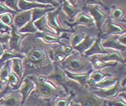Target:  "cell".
<instances>
[{"label":"cell","mask_w":126,"mask_h":106,"mask_svg":"<svg viewBox=\"0 0 126 106\" xmlns=\"http://www.w3.org/2000/svg\"><path fill=\"white\" fill-rule=\"evenodd\" d=\"M51 45L34 44L25 52L23 60L24 66L23 77L27 75H48L54 68V63L51 60L49 50Z\"/></svg>","instance_id":"cell-1"},{"label":"cell","mask_w":126,"mask_h":106,"mask_svg":"<svg viewBox=\"0 0 126 106\" xmlns=\"http://www.w3.org/2000/svg\"><path fill=\"white\" fill-rule=\"evenodd\" d=\"M34 79L36 84L34 93L42 99L53 102L58 97L66 96L71 94L64 87L47 79L46 75H34Z\"/></svg>","instance_id":"cell-2"},{"label":"cell","mask_w":126,"mask_h":106,"mask_svg":"<svg viewBox=\"0 0 126 106\" xmlns=\"http://www.w3.org/2000/svg\"><path fill=\"white\" fill-rule=\"evenodd\" d=\"M59 65L64 70L73 73H86L93 70L88 58H86L76 50H74L64 61Z\"/></svg>","instance_id":"cell-3"},{"label":"cell","mask_w":126,"mask_h":106,"mask_svg":"<svg viewBox=\"0 0 126 106\" xmlns=\"http://www.w3.org/2000/svg\"><path fill=\"white\" fill-rule=\"evenodd\" d=\"M74 94V100L80 106H107V99L96 95L89 87H80Z\"/></svg>","instance_id":"cell-4"},{"label":"cell","mask_w":126,"mask_h":106,"mask_svg":"<svg viewBox=\"0 0 126 106\" xmlns=\"http://www.w3.org/2000/svg\"><path fill=\"white\" fill-rule=\"evenodd\" d=\"M47 77L55 84L64 87L69 93H74L77 90L81 87L77 82L72 81L67 76L65 70L61 68L59 64H54L53 70L47 75Z\"/></svg>","instance_id":"cell-5"},{"label":"cell","mask_w":126,"mask_h":106,"mask_svg":"<svg viewBox=\"0 0 126 106\" xmlns=\"http://www.w3.org/2000/svg\"><path fill=\"white\" fill-rule=\"evenodd\" d=\"M83 11L88 13L92 17L94 22V26L98 29V36H101L102 28L108 19L106 12L99 5H88L84 6Z\"/></svg>","instance_id":"cell-6"},{"label":"cell","mask_w":126,"mask_h":106,"mask_svg":"<svg viewBox=\"0 0 126 106\" xmlns=\"http://www.w3.org/2000/svg\"><path fill=\"white\" fill-rule=\"evenodd\" d=\"M61 11L60 7L58 8H56L55 10L50 11L47 13V23L48 24V25L52 28L53 30H55L56 35L58 36H61L63 33L65 32H69L71 33L73 32L74 30H72L69 28L68 27H64L60 24V21L59 19V14Z\"/></svg>","instance_id":"cell-7"},{"label":"cell","mask_w":126,"mask_h":106,"mask_svg":"<svg viewBox=\"0 0 126 106\" xmlns=\"http://www.w3.org/2000/svg\"><path fill=\"white\" fill-rule=\"evenodd\" d=\"M36 88V84L34 79V75H27L23 78L20 84L17 89L22 97V105L30 96Z\"/></svg>","instance_id":"cell-8"},{"label":"cell","mask_w":126,"mask_h":106,"mask_svg":"<svg viewBox=\"0 0 126 106\" xmlns=\"http://www.w3.org/2000/svg\"><path fill=\"white\" fill-rule=\"evenodd\" d=\"M29 35L19 33L17 29L14 26V25H12L11 32L8 43V49L15 52H20L22 50L23 42Z\"/></svg>","instance_id":"cell-9"},{"label":"cell","mask_w":126,"mask_h":106,"mask_svg":"<svg viewBox=\"0 0 126 106\" xmlns=\"http://www.w3.org/2000/svg\"><path fill=\"white\" fill-rule=\"evenodd\" d=\"M126 33L125 25L119 24V22L108 18L102 28L101 38L106 36L119 35Z\"/></svg>","instance_id":"cell-10"},{"label":"cell","mask_w":126,"mask_h":106,"mask_svg":"<svg viewBox=\"0 0 126 106\" xmlns=\"http://www.w3.org/2000/svg\"><path fill=\"white\" fill-rule=\"evenodd\" d=\"M65 23L68 27L72 30H75L74 28L77 26H94V22L92 17L84 11H81L72 21H65Z\"/></svg>","instance_id":"cell-11"},{"label":"cell","mask_w":126,"mask_h":106,"mask_svg":"<svg viewBox=\"0 0 126 106\" xmlns=\"http://www.w3.org/2000/svg\"><path fill=\"white\" fill-rule=\"evenodd\" d=\"M69 32H65L63 33L61 36H58L56 35H53L50 33H45V32H38L35 34H34V37L36 39H39L40 40L43 41L45 44L47 45H61L62 40L67 39L69 40L68 37H66V35Z\"/></svg>","instance_id":"cell-12"},{"label":"cell","mask_w":126,"mask_h":106,"mask_svg":"<svg viewBox=\"0 0 126 106\" xmlns=\"http://www.w3.org/2000/svg\"><path fill=\"white\" fill-rule=\"evenodd\" d=\"M90 89L96 95H98V96L104 98L107 100L116 98L121 91L125 90V88L122 87L120 85L119 80L114 86L110 87L108 89H106V90H96V89H92V88H90Z\"/></svg>","instance_id":"cell-13"},{"label":"cell","mask_w":126,"mask_h":106,"mask_svg":"<svg viewBox=\"0 0 126 106\" xmlns=\"http://www.w3.org/2000/svg\"><path fill=\"white\" fill-rule=\"evenodd\" d=\"M1 106H22V97L18 90H11L0 99Z\"/></svg>","instance_id":"cell-14"},{"label":"cell","mask_w":126,"mask_h":106,"mask_svg":"<svg viewBox=\"0 0 126 106\" xmlns=\"http://www.w3.org/2000/svg\"><path fill=\"white\" fill-rule=\"evenodd\" d=\"M98 59L104 62H116L118 64H125V58L122 52L116 50H109L107 53L104 55H95Z\"/></svg>","instance_id":"cell-15"},{"label":"cell","mask_w":126,"mask_h":106,"mask_svg":"<svg viewBox=\"0 0 126 106\" xmlns=\"http://www.w3.org/2000/svg\"><path fill=\"white\" fill-rule=\"evenodd\" d=\"M101 45L104 49L108 50H116L122 53L126 50V46L120 43L115 35L108 36L104 40H101Z\"/></svg>","instance_id":"cell-16"},{"label":"cell","mask_w":126,"mask_h":106,"mask_svg":"<svg viewBox=\"0 0 126 106\" xmlns=\"http://www.w3.org/2000/svg\"><path fill=\"white\" fill-rule=\"evenodd\" d=\"M29 21H32V10L23 11L14 14L13 25L17 29H19Z\"/></svg>","instance_id":"cell-17"},{"label":"cell","mask_w":126,"mask_h":106,"mask_svg":"<svg viewBox=\"0 0 126 106\" xmlns=\"http://www.w3.org/2000/svg\"><path fill=\"white\" fill-rule=\"evenodd\" d=\"M101 37L98 36L94 40V42L93 43V44L91 46V47L86 51L83 53V56H85L86 58H89L90 56L92 55H104L108 52V49H104L102 45H101Z\"/></svg>","instance_id":"cell-18"},{"label":"cell","mask_w":126,"mask_h":106,"mask_svg":"<svg viewBox=\"0 0 126 106\" xmlns=\"http://www.w3.org/2000/svg\"><path fill=\"white\" fill-rule=\"evenodd\" d=\"M60 2L61 11L64 12V13L67 16V21L68 22L72 21L77 16V14L81 11V10L79 9L77 7H74L72 5H71L67 0H60Z\"/></svg>","instance_id":"cell-19"},{"label":"cell","mask_w":126,"mask_h":106,"mask_svg":"<svg viewBox=\"0 0 126 106\" xmlns=\"http://www.w3.org/2000/svg\"><path fill=\"white\" fill-rule=\"evenodd\" d=\"M22 106H53V102L42 99L33 92Z\"/></svg>","instance_id":"cell-20"},{"label":"cell","mask_w":126,"mask_h":106,"mask_svg":"<svg viewBox=\"0 0 126 106\" xmlns=\"http://www.w3.org/2000/svg\"><path fill=\"white\" fill-rule=\"evenodd\" d=\"M110 74L103 72L102 70H92L89 72V75L87 80V85L89 88L92 87L94 84L100 82L105 77L108 76Z\"/></svg>","instance_id":"cell-21"},{"label":"cell","mask_w":126,"mask_h":106,"mask_svg":"<svg viewBox=\"0 0 126 106\" xmlns=\"http://www.w3.org/2000/svg\"><path fill=\"white\" fill-rule=\"evenodd\" d=\"M89 61L92 64L93 70H102L104 69L108 68V67H115L118 66V63L116 62H104L102 61L100 59H98L95 55H92L88 58Z\"/></svg>","instance_id":"cell-22"},{"label":"cell","mask_w":126,"mask_h":106,"mask_svg":"<svg viewBox=\"0 0 126 106\" xmlns=\"http://www.w3.org/2000/svg\"><path fill=\"white\" fill-rule=\"evenodd\" d=\"M65 72L70 79L77 82L81 87H89L87 85V80L90 72L86 73H73L67 70H65Z\"/></svg>","instance_id":"cell-23"},{"label":"cell","mask_w":126,"mask_h":106,"mask_svg":"<svg viewBox=\"0 0 126 106\" xmlns=\"http://www.w3.org/2000/svg\"><path fill=\"white\" fill-rule=\"evenodd\" d=\"M119 80V77H115L112 75H110L108 76L105 77L102 79L100 82L94 84L92 89H96V90H106L110 87L114 86Z\"/></svg>","instance_id":"cell-24"},{"label":"cell","mask_w":126,"mask_h":106,"mask_svg":"<svg viewBox=\"0 0 126 106\" xmlns=\"http://www.w3.org/2000/svg\"><path fill=\"white\" fill-rule=\"evenodd\" d=\"M11 71V60L5 61L0 67V90L7 84V80Z\"/></svg>","instance_id":"cell-25"},{"label":"cell","mask_w":126,"mask_h":106,"mask_svg":"<svg viewBox=\"0 0 126 106\" xmlns=\"http://www.w3.org/2000/svg\"><path fill=\"white\" fill-rule=\"evenodd\" d=\"M95 39H96V37H94L92 35L86 34V35L85 36L83 40L79 44H77L76 47H74V50L77 51L79 53H80L81 55H83V53L91 47V46L93 44Z\"/></svg>","instance_id":"cell-26"},{"label":"cell","mask_w":126,"mask_h":106,"mask_svg":"<svg viewBox=\"0 0 126 106\" xmlns=\"http://www.w3.org/2000/svg\"><path fill=\"white\" fill-rule=\"evenodd\" d=\"M110 14L108 18L111 19L114 21L117 22H125V10L122 7L113 5L110 8Z\"/></svg>","instance_id":"cell-27"},{"label":"cell","mask_w":126,"mask_h":106,"mask_svg":"<svg viewBox=\"0 0 126 106\" xmlns=\"http://www.w3.org/2000/svg\"><path fill=\"white\" fill-rule=\"evenodd\" d=\"M46 15L44 17H42L41 18L35 20V22H33L35 26L36 27V28L38 29V32H45V33H50V34H53V35H56V32L55 30H53L52 28H50L48 25V24H47Z\"/></svg>","instance_id":"cell-28"},{"label":"cell","mask_w":126,"mask_h":106,"mask_svg":"<svg viewBox=\"0 0 126 106\" xmlns=\"http://www.w3.org/2000/svg\"><path fill=\"white\" fill-rule=\"evenodd\" d=\"M51 7L53 6L49 5L41 4L36 2H29L25 1V0H19V2H18V8H19L20 11L33 10L35 8H51Z\"/></svg>","instance_id":"cell-29"},{"label":"cell","mask_w":126,"mask_h":106,"mask_svg":"<svg viewBox=\"0 0 126 106\" xmlns=\"http://www.w3.org/2000/svg\"><path fill=\"white\" fill-rule=\"evenodd\" d=\"M14 58H21L24 59L25 58V53L21 52H15V51H11L8 49H6L2 54V55L0 58V67H1L5 61Z\"/></svg>","instance_id":"cell-30"},{"label":"cell","mask_w":126,"mask_h":106,"mask_svg":"<svg viewBox=\"0 0 126 106\" xmlns=\"http://www.w3.org/2000/svg\"><path fill=\"white\" fill-rule=\"evenodd\" d=\"M21 58H14L11 59V70L18 75V77L21 79L23 78L24 74V66L23 62Z\"/></svg>","instance_id":"cell-31"},{"label":"cell","mask_w":126,"mask_h":106,"mask_svg":"<svg viewBox=\"0 0 126 106\" xmlns=\"http://www.w3.org/2000/svg\"><path fill=\"white\" fill-rule=\"evenodd\" d=\"M56 8L53 7L51 8H35L33 10H32V21L35 22V20L41 18L42 17L45 16V15Z\"/></svg>","instance_id":"cell-32"},{"label":"cell","mask_w":126,"mask_h":106,"mask_svg":"<svg viewBox=\"0 0 126 106\" xmlns=\"http://www.w3.org/2000/svg\"><path fill=\"white\" fill-rule=\"evenodd\" d=\"M86 35V33L84 32H77L76 30L73 32L71 33L70 37H69V43L71 46H72L73 47H76L77 44L80 43L83 38L85 37V36Z\"/></svg>","instance_id":"cell-33"},{"label":"cell","mask_w":126,"mask_h":106,"mask_svg":"<svg viewBox=\"0 0 126 106\" xmlns=\"http://www.w3.org/2000/svg\"><path fill=\"white\" fill-rule=\"evenodd\" d=\"M21 82V79L18 77L17 74H15L13 71L11 72L7 80V84L13 90H17Z\"/></svg>","instance_id":"cell-34"},{"label":"cell","mask_w":126,"mask_h":106,"mask_svg":"<svg viewBox=\"0 0 126 106\" xmlns=\"http://www.w3.org/2000/svg\"><path fill=\"white\" fill-rule=\"evenodd\" d=\"M75 94L71 93L66 96L58 97L53 101V106H69L71 102L74 99Z\"/></svg>","instance_id":"cell-35"},{"label":"cell","mask_w":126,"mask_h":106,"mask_svg":"<svg viewBox=\"0 0 126 106\" xmlns=\"http://www.w3.org/2000/svg\"><path fill=\"white\" fill-rule=\"evenodd\" d=\"M17 32L21 34H26V35H34L38 32V29L35 26L32 21H29L25 25L21 27L20 28L17 29Z\"/></svg>","instance_id":"cell-36"},{"label":"cell","mask_w":126,"mask_h":106,"mask_svg":"<svg viewBox=\"0 0 126 106\" xmlns=\"http://www.w3.org/2000/svg\"><path fill=\"white\" fill-rule=\"evenodd\" d=\"M14 14L11 13H5L0 15V20L3 23L8 26H11L14 22Z\"/></svg>","instance_id":"cell-37"},{"label":"cell","mask_w":126,"mask_h":106,"mask_svg":"<svg viewBox=\"0 0 126 106\" xmlns=\"http://www.w3.org/2000/svg\"><path fill=\"white\" fill-rule=\"evenodd\" d=\"M107 106H126V100L120 97H116L112 99H108L107 100Z\"/></svg>","instance_id":"cell-38"},{"label":"cell","mask_w":126,"mask_h":106,"mask_svg":"<svg viewBox=\"0 0 126 106\" xmlns=\"http://www.w3.org/2000/svg\"><path fill=\"white\" fill-rule=\"evenodd\" d=\"M7 7H8L10 9L13 10L15 12H20L19 8H18V2L19 0H1Z\"/></svg>","instance_id":"cell-39"},{"label":"cell","mask_w":126,"mask_h":106,"mask_svg":"<svg viewBox=\"0 0 126 106\" xmlns=\"http://www.w3.org/2000/svg\"><path fill=\"white\" fill-rule=\"evenodd\" d=\"M35 2L41 4L51 5L55 8H58L61 5L60 0H35Z\"/></svg>","instance_id":"cell-40"},{"label":"cell","mask_w":126,"mask_h":106,"mask_svg":"<svg viewBox=\"0 0 126 106\" xmlns=\"http://www.w3.org/2000/svg\"><path fill=\"white\" fill-rule=\"evenodd\" d=\"M84 5L85 6L88 5H99L102 8L107 9V7L104 4L102 0H84Z\"/></svg>","instance_id":"cell-41"},{"label":"cell","mask_w":126,"mask_h":106,"mask_svg":"<svg viewBox=\"0 0 126 106\" xmlns=\"http://www.w3.org/2000/svg\"><path fill=\"white\" fill-rule=\"evenodd\" d=\"M60 47L62 48V49L64 51L66 54L70 55L74 50V47L72 46H71L70 43H65V42H62V44L60 45Z\"/></svg>","instance_id":"cell-42"},{"label":"cell","mask_w":126,"mask_h":106,"mask_svg":"<svg viewBox=\"0 0 126 106\" xmlns=\"http://www.w3.org/2000/svg\"><path fill=\"white\" fill-rule=\"evenodd\" d=\"M11 32V26H8L3 23L1 20H0V32L2 34L10 35Z\"/></svg>","instance_id":"cell-43"},{"label":"cell","mask_w":126,"mask_h":106,"mask_svg":"<svg viewBox=\"0 0 126 106\" xmlns=\"http://www.w3.org/2000/svg\"><path fill=\"white\" fill-rule=\"evenodd\" d=\"M5 13H17V12L14 11L13 10L10 9L8 7H7L2 2L0 1V15Z\"/></svg>","instance_id":"cell-44"},{"label":"cell","mask_w":126,"mask_h":106,"mask_svg":"<svg viewBox=\"0 0 126 106\" xmlns=\"http://www.w3.org/2000/svg\"><path fill=\"white\" fill-rule=\"evenodd\" d=\"M11 90H13L8 84H6L2 89L0 90V99H1L2 97H4L7 94H8L9 92H11Z\"/></svg>","instance_id":"cell-45"},{"label":"cell","mask_w":126,"mask_h":106,"mask_svg":"<svg viewBox=\"0 0 126 106\" xmlns=\"http://www.w3.org/2000/svg\"><path fill=\"white\" fill-rule=\"evenodd\" d=\"M9 37H10V35L2 34V33L0 32V43H2V44L8 45Z\"/></svg>","instance_id":"cell-46"},{"label":"cell","mask_w":126,"mask_h":106,"mask_svg":"<svg viewBox=\"0 0 126 106\" xmlns=\"http://www.w3.org/2000/svg\"><path fill=\"white\" fill-rule=\"evenodd\" d=\"M116 39L118 40V41L122 43V45H125L126 46V33L122 34V35H115Z\"/></svg>","instance_id":"cell-47"},{"label":"cell","mask_w":126,"mask_h":106,"mask_svg":"<svg viewBox=\"0 0 126 106\" xmlns=\"http://www.w3.org/2000/svg\"><path fill=\"white\" fill-rule=\"evenodd\" d=\"M5 46H8V45H5V44H2V43H0V58H1V56L4 53L5 50L8 49V48H5Z\"/></svg>","instance_id":"cell-48"},{"label":"cell","mask_w":126,"mask_h":106,"mask_svg":"<svg viewBox=\"0 0 126 106\" xmlns=\"http://www.w3.org/2000/svg\"><path fill=\"white\" fill-rule=\"evenodd\" d=\"M67 1H68L71 5H72L73 6L77 7V0H67Z\"/></svg>","instance_id":"cell-49"},{"label":"cell","mask_w":126,"mask_h":106,"mask_svg":"<svg viewBox=\"0 0 126 106\" xmlns=\"http://www.w3.org/2000/svg\"><path fill=\"white\" fill-rule=\"evenodd\" d=\"M69 106H80V105H79V103H77V102H75L74 99L71 102Z\"/></svg>","instance_id":"cell-50"},{"label":"cell","mask_w":126,"mask_h":106,"mask_svg":"<svg viewBox=\"0 0 126 106\" xmlns=\"http://www.w3.org/2000/svg\"><path fill=\"white\" fill-rule=\"evenodd\" d=\"M25 1L29 2H35V0H25Z\"/></svg>","instance_id":"cell-51"},{"label":"cell","mask_w":126,"mask_h":106,"mask_svg":"<svg viewBox=\"0 0 126 106\" xmlns=\"http://www.w3.org/2000/svg\"><path fill=\"white\" fill-rule=\"evenodd\" d=\"M0 1H1V0H0Z\"/></svg>","instance_id":"cell-52"},{"label":"cell","mask_w":126,"mask_h":106,"mask_svg":"<svg viewBox=\"0 0 126 106\" xmlns=\"http://www.w3.org/2000/svg\"></svg>","instance_id":"cell-53"},{"label":"cell","mask_w":126,"mask_h":106,"mask_svg":"<svg viewBox=\"0 0 126 106\" xmlns=\"http://www.w3.org/2000/svg\"><path fill=\"white\" fill-rule=\"evenodd\" d=\"M0 106H1V105H0Z\"/></svg>","instance_id":"cell-54"}]
</instances>
